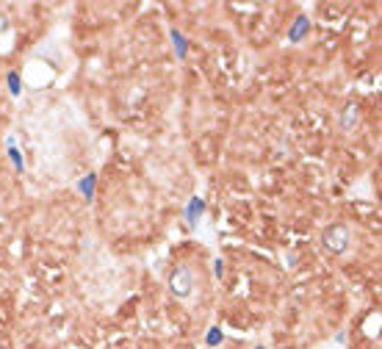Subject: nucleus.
Returning <instances> with one entry per match:
<instances>
[{
  "label": "nucleus",
  "mask_w": 382,
  "mask_h": 349,
  "mask_svg": "<svg viewBox=\"0 0 382 349\" xmlns=\"http://www.w3.org/2000/svg\"><path fill=\"white\" fill-rule=\"evenodd\" d=\"M321 247L327 252H333V255H343L349 247V227L343 222H335L330 227H324L321 233Z\"/></svg>",
  "instance_id": "obj_1"
},
{
  "label": "nucleus",
  "mask_w": 382,
  "mask_h": 349,
  "mask_svg": "<svg viewBox=\"0 0 382 349\" xmlns=\"http://www.w3.org/2000/svg\"><path fill=\"white\" fill-rule=\"evenodd\" d=\"M169 291H172L174 297H180V300L191 297V291H194V272H191L188 266L172 269V274H169Z\"/></svg>",
  "instance_id": "obj_2"
},
{
  "label": "nucleus",
  "mask_w": 382,
  "mask_h": 349,
  "mask_svg": "<svg viewBox=\"0 0 382 349\" xmlns=\"http://www.w3.org/2000/svg\"><path fill=\"white\" fill-rule=\"evenodd\" d=\"M357 117H360L357 103H346V108H343V114H340V128H343V131H352V128L357 125Z\"/></svg>",
  "instance_id": "obj_3"
},
{
  "label": "nucleus",
  "mask_w": 382,
  "mask_h": 349,
  "mask_svg": "<svg viewBox=\"0 0 382 349\" xmlns=\"http://www.w3.org/2000/svg\"><path fill=\"white\" fill-rule=\"evenodd\" d=\"M307 28H310V22H307V17H299V20H297V25L291 28V42H299V39H302V34H305Z\"/></svg>",
  "instance_id": "obj_4"
},
{
  "label": "nucleus",
  "mask_w": 382,
  "mask_h": 349,
  "mask_svg": "<svg viewBox=\"0 0 382 349\" xmlns=\"http://www.w3.org/2000/svg\"><path fill=\"white\" fill-rule=\"evenodd\" d=\"M202 208H205V203H202V200H194V203H191V208H188V222H197V219H200V214H202Z\"/></svg>",
  "instance_id": "obj_5"
},
{
  "label": "nucleus",
  "mask_w": 382,
  "mask_h": 349,
  "mask_svg": "<svg viewBox=\"0 0 382 349\" xmlns=\"http://www.w3.org/2000/svg\"><path fill=\"white\" fill-rule=\"evenodd\" d=\"M91 186H94V174H89V177L81 183V189H84V197H86V200L91 197Z\"/></svg>",
  "instance_id": "obj_6"
}]
</instances>
